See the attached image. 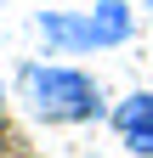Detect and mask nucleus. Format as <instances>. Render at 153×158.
I'll use <instances>...</instances> for the list:
<instances>
[{"instance_id":"f257e3e1","label":"nucleus","mask_w":153,"mask_h":158,"mask_svg":"<svg viewBox=\"0 0 153 158\" xmlns=\"http://www.w3.org/2000/svg\"><path fill=\"white\" fill-rule=\"evenodd\" d=\"M17 90L23 102L46 118V124H91V118H108L102 85L68 62H23L17 68Z\"/></svg>"},{"instance_id":"f03ea898","label":"nucleus","mask_w":153,"mask_h":158,"mask_svg":"<svg viewBox=\"0 0 153 158\" xmlns=\"http://www.w3.org/2000/svg\"><path fill=\"white\" fill-rule=\"evenodd\" d=\"M40 34H46V45L68 51V56L108 51L136 34V11H130V0H91V11H40Z\"/></svg>"},{"instance_id":"7ed1b4c3","label":"nucleus","mask_w":153,"mask_h":158,"mask_svg":"<svg viewBox=\"0 0 153 158\" xmlns=\"http://www.w3.org/2000/svg\"><path fill=\"white\" fill-rule=\"evenodd\" d=\"M108 118H113L119 141L136 152V158H153V90H130Z\"/></svg>"},{"instance_id":"20e7f679","label":"nucleus","mask_w":153,"mask_h":158,"mask_svg":"<svg viewBox=\"0 0 153 158\" xmlns=\"http://www.w3.org/2000/svg\"><path fill=\"white\" fill-rule=\"evenodd\" d=\"M0 107H6V79H0Z\"/></svg>"},{"instance_id":"39448f33","label":"nucleus","mask_w":153,"mask_h":158,"mask_svg":"<svg viewBox=\"0 0 153 158\" xmlns=\"http://www.w3.org/2000/svg\"><path fill=\"white\" fill-rule=\"evenodd\" d=\"M136 6H153V0H136Z\"/></svg>"}]
</instances>
